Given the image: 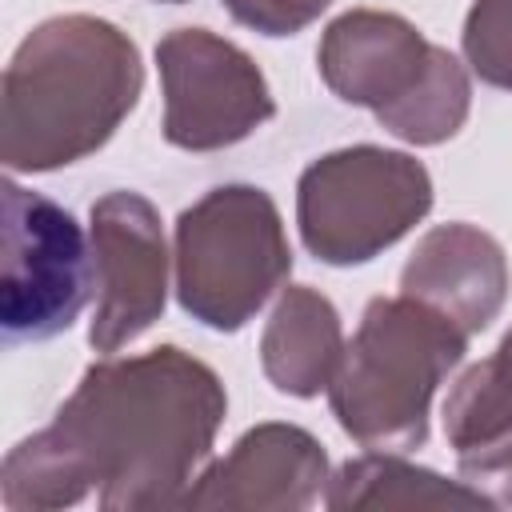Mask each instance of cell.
Masks as SVG:
<instances>
[{"label":"cell","instance_id":"cell-1","mask_svg":"<svg viewBox=\"0 0 512 512\" xmlns=\"http://www.w3.org/2000/svg\"><path fill=\"white\" fill-rule=\"evenodd\" d=\"M228 416L220 376L176 344L84 368L52 428L76 448L100 508L180 504Z\"/></svg>","mask_w":512,"mask_h":512},{"label":"cell","instance_id":"cell-2","mask_svg":"<svg viewBox=\"0 0 512 512\" xmlns=\"http://www.w3.org/2000/svg\"><path fill=\"white\" fill-rule=\"evenodd\" d=\"M144 88L136 40L112 20L64 12L40 20L0 80V160L56 172L100 152Z\"/></svg>","mask_w":512,"mask_h":512},{"label":"cell","instance_id":"cell-3","mask_svg":"<svg viewBox=\"0 0 512 512\" xmlns=\"http://www.w3.org/2000/svg\"><path fill=\"white\" fill-rule=\"evenodd\" d=\"M468 332L412 296L368 300L328 384L336 424L368 452H408L428 440V408L464 360Z\"/></svg>","mask_w":512,"mask_h":512},{"label":"cell","instance_id":"cell-4","mask_svg":"<svg viewBox=\"0 0 512 512\" xmlns=\"http://www.w3.org/2000/svg\"><path fill=\"white\" fill-rule=\"evenodd\" d=\"M176 300L212 332H240L288 280L292 248L276 200L256 184H220L176 216Z\"/></svg>","mask_w":512,"mask_h":512},{"label":"cell","instance_id":"cell-5","mask_svg":"<svg viewBox=\"0 0 512 512\" xmlns=\"http://www.w3.org/2000/svg\"><path fill=\"white\" fill-rule=\"evenodd\" d=\"M432 208L428 168L396 148L352 144L324 152L296 180V224L304 248L352 268L404 240Z\"/></svg>","mask_w":512,"mask_h":512},{"label":"cell","instance_id":"cell-6","mask_svg":"<svg viewBox=\"0 0 512 512\" xmlns=\"http://www.w3.org/2000/svg\"><path fill=\"white\" fill-rule=\"evenodd\" d=\"M0 328L8 344L68 332L96 288L92 240L68 208L16 184L0 188Z\"/></svg>","mask_w":512,"mask_h":512},{"label":"cell","instance_id":"cell-7","mask_svg":"<svg viewBox=\"0 0 512 512\" xmlns=\"http://www.w3.org/2000/svg\"><path fill=\"white\" fill-rule=\"evenodd\" d=\"M164 140L184 152H220L276 116L260 64L208 28H172L156 44Z\"/></svg>","mask_w":512,"mask_h":512},{"label":"cell","instance_id":"cell-8","mask_svg":"<svg viewBox=\"0 0 512 512\" xmlns=\"http://www.w3.org/2000/svg\"><path fill=\"white\" fill-rule=\"evenodd\" d=\"M96 256V312L88 344L104 356L144 336L168 304V244L152 200L140 192H108L88 212Z\"/></svg>","mask_w":512,"mask_h":512},{"label":"cell","instance_id":"cell-9","mask_svg":"<svg viewBox=\"0 0 512 512\" xmlns=\"http://www.w3.org/2000/svg\"><path fill=\"white\" fill-rule=\"evenodd\" d=\"M328 452L300 424H256L228 456L208 464L180 508H224V512H304L328 488Z\"/></svg>","mask_w":512,"mask_h":512},{"label":"cell","instance_id":"cell-10","mask_svg":"<svg viewBox=\"0 0 512 512\" xmlns=\"http://www.w3.org/2000/svg\"><path fill=\"white\" fill-rule=\"evenodd\" d=\"M504 244L464 220L428 228L400 268V292L444 312L468 336L484 332L508 300Z\"/></svg>","mask_w":512,"mask_h":512},{"label":"cell","instance_id":"cell-11","mask_svg":"<svg viewBox=\"0 0 512 512\" xmlns=\"http://www.w3.org/2000/svg\"><path fill=\"white\" fill-rule=\"evenodd\" d=\"M428 56L432 40L412 20L380 8H352L324 28L316 68L332 96L380 112L424 76Z\"/></svg>","mask_w":512,"mask_h":512},{"label":"cell","instance_id":"cell-12","mask_svg":"<svg viewBox=\"0 0 512 512\" xmlns=\"http://www.w3.org/2000/svg\"><path fill=\"white\" fill-rule=\"evenodd\" d=\"M344 356V328L336 304L308 288L292 284L280 292L264 336H260V368L276 392L312 400L328 392Z\"/></svg>","mask_w":512,"mask_h":512},{"label":"cell","instance_id":"cell-13","mask_svg":"<svg viewBox=\"0 0 512 512\" xmlns=\"http://www.w3.org/2000/svg\"><path fill=\"white\" fill-rule=\"evenodd\" d=\"M324 504L344 508H488V500L464 480H448L432 468L408 464L400 452H364L344 460L324 488Z\"/></svg>","mask_w":512,"mask_h":512},{"label":"cell","instance_id":"cell-14","mask_svg":"<svg viewBox=\"0 0 512 512\" xmlns=\"http://www.w3.org/2000/svg\"><path fill=\"white\" fill-rule=\"evenodd\" d=\"M468 108H472V80H468V68L440 44H432V56H428V68L424 76L400 96L392 100L388 108L372 112L380 120L384 132H392L396 140L404 144H416V148H432V144H444L452 140L464 120H468Z\"/></svg>","mask_w":512,"mask_h":512},{"label":"cell","instance_id":"cell-15","mask_svg":"<svg viewBox=\"0 0 512 512\" xmlns=\"http://www.w3.org/2000/svg\"><path fill=\"white\" fill-rule=\"evenodd\" d=\"M92 476L76 448L48 424L20 440L0 468V496L12 512H48L80 504L92 492Z\"/></svg>","mask_w":512,"mask_h":512},{"label":"cell","instance_id":"cell-16","mask_svg":"<svg viewBox=\"0 0 512 512\" xmlns=\"http://www.w3.org/2000/svg\"><path fill=\"white\" fill-rule=\"evenodd\" d=\"M512 432V328L500 348L472 364L444 400V436L456 452Z\"/></svg>","mask_w":512,"mask_h":512},{"label":"cell","instance_id":"cell-17","mask_svg":"<svg viewBox=\"0 0 512 512\" xmlns=\"http://www.w3.org/2000/svg\"><path fill=\"white\" fill-rule=\"evenodd\" d=\"M460 48L484 84L512 92V0H476L464 16Z\"/></svg>","mask_w":512,"mask_h":512},{"label":"cell","instance_id":"cell-18","mask_svg":"<svg viewBox=\"0 0 512 512\" xmlns=\"http://www.w3.org/2000/svg\"><path fill=\"white\" fill-rule=\"evenodd\" d=\"M456 464L460 480L476 488L488 508H512V432L456 452Z\"/></svg>","mask_w":512,"mask_h":512},{"label":"cell","instance_id":"cell-19","mask_svg":"<svg viewBox=\"0 0 512 512\" xmlns=\"http://www.w3.org/2000/svg\"><path fill=\"white\" fill-rule=\"evenodd\" d=\"M220 4L236 24L260 36H296L300 28L320 20V12L332 0H220Z\"/></svg>","mask_w":512,"mask_h":512},{"label":"cell","instance_id":"cell-20","mask_svg":"<svg viewBox=\"0 0 512 512\" xmlns=\"http://www.w3.org/2000/svg\"><path fill=\"white\" fill-rule=\"evenodd\" d=\"M156 4H184V0H156Z\"/></svg>","mask_w":512,"mask_h":512}]
</instances>
